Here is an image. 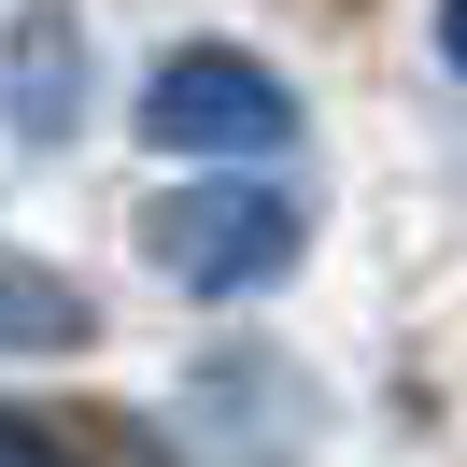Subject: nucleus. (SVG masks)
Listing matches in <instances>:
<instances>
[{"label": "nucleus", "mask_w": 467, "mask_h": 467, "mask_svg": "<svg viewBox=\"0 0 467 467\" xmlns=\"http://www.w3.org/2000/svg\"><path fill=\"white\" fill-rule=\"evenodd\" d=\"M142 142L156 156H227V171H255V156L297 142V86L269 57H241V43H184V57L142 71Z\"/></svg>", "instance_id": "nucleus-1"}, {"label": "nucleus", "mask_w": 467, "mask_h": 467, "mask_svg": "<svg viewBox=\"0 0 467 467\" xmlns=\"http://www.w3.org/2000/svg\"><path fill=\"white\" fill-rule=\"evenodd\" d=\"M142 241H156V269H171L184 297H269L297 269V199L284 184H255V171H227V184H184V199H156L142 213Z\"/></svg>", "instance_id": "nucleus-2"}, {"label": "nucleus", "mask_w": 467, "mask_h": 467, "mask_svg": "<svg viewBox=\"0 0 467 467\" xmlns=\"http://www.w3.org/2000/svg\"><path fill=\"white\" fill-rule=\"evenodd\" d=\"M0 99H15V142H71V128H86V29H71L57 0H43V15H15Z\"/></svg>", "instance_id": "nucleus-3"}, {"label": "nucleus", "mask_w": 467, "mask_h": 467, "mask_svg": "<svg viewBox=\"0 0 467 467\" xmlns=\"http://www.w3.org/2000/svg\"><path fill=\"white\" fill-rule=\"evenodd\" d=\"M86 340V284H57L43 255H0V354H71Z\"/></svg>", "instance_id": "nucleus-4"}, {"label": "nucleus", "mask_w": 467, "mask_h": 467, "mask_svg": "<svg viewBox=\"0 0 467 467\" xmlns=\"http://www.w3.org/2000/svg\"><path fill=\"white\" fill-rule=\"evenodd\" d=\"M0 467H71V439L29 425V410H0Z\"/></svg>", "instance_id": "nucleus-5"}, {"label": "nucleus", "mask_w": 467, "mask_h": 467, "mask_svg": "<svg viewBox=\"0 0 467 467\" xmlns=\"http://www.w3.org/2000/svg\"><path fill=\"white\" fill-rule=\"evenodd\" d=\"M439 57H453V86H467V0H439Z\"/></svg>", "instance_id": "nucleus-6"}]
</instances>
